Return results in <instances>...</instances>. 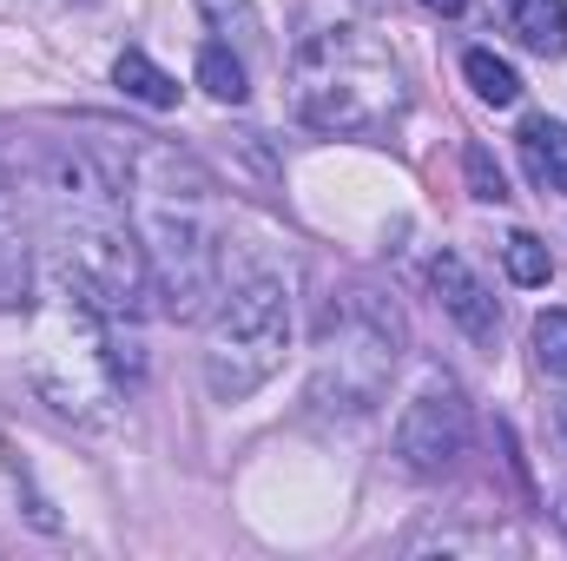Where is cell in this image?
<instances>
[{
  "mask_svg": "<svg viewBox=\"0 0 567 561\" xmlns=\"http://www.w3.org/2000/svg\"><path fill=\"white\" fill-rule=\"evenodd\" d=\"M113 80H120V93H126V100H140V106H152V113H172V106H178V80H172L165 67H152L140 47H126V53H120Z\"/></svg>",
  "mask_w": 567,
  "mask_h": 561,
  "instance_id": "7c38bea8",
  "label": "cell"
},
{
  "mask_svg": "<svg viewBox=\"0 0 567 561\" xmlns=\"http://www.w3.org/2000/svg\"><path fill=\"white\" fill-rule=\"evenodd\" d=\"M468 449V404L449 377H423V390L396 417V462L410 476H449Z\"/></svg>",
  "mask_w": 567,
  "mask_h": 561,
  "instance_id": "52a82bcc",
  "label": "cell"
},
{
  "mask_svg": "<svg viewBox=\"0 0 567 561\" xmlns=\"http://www.w3.org/2000/svg\"><path fill=\"white\" fill-rule=\"evenodd\" d=\"M462 73H468L475 100H488V106H515V100H522V73H515L502 53H488V47H468V53H462Z\"/></svg>",
  "mask_w": 567,
  "mask_h": 561,
  "instance_id": "4fadbf2b",
  "label": "cell"
},
{
  "mask_svg": "<svg viewBox=\"0 0 567 561\" xmlns=\"http://www.w3.org/2000/svg\"><path fill=\"white\" fill-rule=\"evenodd\" d=\"M535 357L548 377H567V310H542L535 317Z\"/></svg>",
  "mask_w": 567,
  "mask_h": 561,
  "instance_id": "e0dca14e",
  "label": "cell"
},
{
  "mask_svg": "<svg viewBox=\"0 0 567 561\" xmlns=\"http://www.w3.org/2000/svg\"><path fill=\"white\" fill-rule=\"evenodd\" d=\"M27 304H33L27 384L40 390V404L53 417L80 422V429L120 422V404L145 370L140 344H126V324L80 284V272L60 252L40 258V278H33Z\"/></svg>",
  "mask_w": 567,
  "mask_h": 561,
  "instance_id": "7a4b0ae2",
  "label": "cell"
},
{
  "mask_svg": "<svg viewBox=\"0 0 567 561\" xmlns=\"http://www.w3.org/2000/svg\"><path fill=\"white\" fill-rule=\"evenodd\" d=\"M198 86H205V93H212L218 106H238V100L251 93V86H245V60H238V53H231L225 40L198 53Z\"/></svg>",
  "mask_w": 567,
  "mask_h": 561,
  "instance_id": "5bb4252c",
  "label": "cell"
},
{
  "mask_svg": "<svg viewBox=\"0 0 567 561\" xmlns=\"http://www.w3.org/2000/svg\"><path fill=\"white\" fill-rule=\"evenodd\" d=\"M508 27L542 60H561L567 53V0H508Z\"/></svg>",
  "mask_w": 567,
  "mask_h": 561,
  "instance_id": "8fae6325",
  "label": "cell"
},
{
  "mask_svg": "<svg viewBox=\"0 0 567 561\" xmlns=\"http://www.w3.org/2000/svg\"><path fill=\"white\" fill-rule=\"evenodd\" d=\"M198 13L225 33V47H231V40H238V47L258 40V7H251V0H198Z\"/></svg>",
  "mask_w": 567,
  "mask_h": 561,
  "instance_id": "2e32d148",
  "label": "cell"
},
{
  "mask_svg": "<svg viewBox=\"0 0 567 561\" xmlns=\"http://www.w3.org/2000/svg\"><path fill=\"white\" fill-rule=\"evenodd\" d=\"M522 165H528L535 192H548V198H567V126H561V120L535 113V120L522 126Z\"/></svg>",
  "mask_w": 567,
  "mask_h": 561,
  "instance_id": "9c48e42d",
  "label": "cell"
},
{
  "mask_svg": "<svg viewBox=\"0 0 567 561\" xmlns=\"http://www.w3.org/2000/svg\"><path fill=\"white\" fill-rule=\"evenodd\" d=\"M429 290H435V304L455 317V330H462L468 344L495 350V337H502V304H495L488 284L475 278V265H468L462 252H435V258H429Z\"/></svg>",
  "mask_w": 567,
  "mask_h": 561,
  "instance_id": "ba28073f",
  "label": "cell"
},
{
  "mask_svg": "<svg viewBox=\"0 0 567 561\" xmlns=\"http://www.w3.org/2000/svg\"><path fill=\"white\" fill-rule=\"evenodd\" d=\"M462 165H468V192H475L482 205H502V198H508V185H502V172H495V159H488L482 145H468Z\"/></svg>",
  "mask_w": 567,
  "mask_h": 561,
  "instance_id": "ac0fdd59",
  "label": "cell"
},
{
  "mask_svg": "<svg viewBox=\"0 0 567 561\" xmlns=\"http://www.w3.org/2000/svg\"><path fill=\"white\" fill-rule=\"evenodd\" d=\"M429 13H442V20H455V13H462V7H468V0H423Z\"/></svg>",
  "mask_w": 567,
  "mask_h": 561,
  "instance_id": "d6986e66",
  "label": "cell"
},
{
  "mask_svg": "<svg viewBox=\"0 0 567 561\" xmlns=\"http://www.w3.org/2000/svg\"><path fill=\"white\" fill-rule=\"evenodd\" d=\"M47 252H60L120 324H140L145 297H158L140 232L126 225L120 178H113V165L100 172L86 152H66L53 165V245Z\"/></svg>",
  "mask_w": 567,
  "mask_h": 561,
  "instance_id": "3957f363",
  "label": "cell"
},
{
  "mask_svg": "<svg viewBox=\"0 0 567 561\" xmlns=\"http://www.w3.org/2000/svg\"><path fill=\"white\" fill-rule=\"evenodd\" d=\"M502 265H508L515 284H548L555 278V258H548V245H542L535 232H508V238H502Z\"/></svg>",
  "mask_w": 567,
  "mask_h": 561,
  "instance_id": "9a60e30c",
  "label": "cell"
},
{
  "mask_svg": "<svg viewBox=\"0 0 567 561\" xmlns=\"http://www.w3.org/2000/svg\"><path fill=\"white\" fill-rule=\"evenodd\" d=\"M33 297V258L20 245V212H13V185L0 172V310H20Z\"/></svg>",
  "mask_w": 567,
  "mask_h": 561,
  "instance_id": "30bf717a",
  "label": "cell"
},
{
  "mask_svg": "<svg viewBox=\"0 0 567 561\" xmlns=\"http://www.w3.org/2000/svg\"><path fill=\"white\" fill-rule=\"evenodd\" d=\"M290 80H297V113L317 133H343V140L383 133L403 113V73H396L390 47L350 20L310 27L290 53Z\"/></svg>",
  "mask_w": 567,
  "mask_h": 561,
  "instance_id": "277c9868",
  "label": "cell"
},
{
  "mask_svg": "<svg viewBox=\"0 0 567 561\" xmlns=\"http://www.w3.org/2000/svg\"><path fill=\"white\" fill-rule=\"evenodd\" d=\"M120 198L133 205V232L152 265V290L158 304L192 324L205 317V304L218 297V272H225V225H218V185L212 172L165 140L126 133L120 140Z\"/></svg>",
  "mask_w": 567,
  "mask_h": 561,
  "instance_id": "6da1fadb",
  "label": "cell"
},
{
  "mask_svg": "<svg viewBox=\"0 0 567 561\" xmlns=\"http://www.w3.org/2000/svg\"><path fill=\"white\" fill-rule=\"evenodd\" d=\"M284 350H290V290H284V278L231 284L212 310V330H205V390L218 404L258 397L284 370Z\"/></svg>",
  "mask_w": 567,
  "mask_h": 561,
  "instance_id": "8992f818",
  "label": "cell"
},
{
  "mask_svg": "<svg viewBox=\"0 0 567 561\" xmlns=\"http://www.w3.org/2000/svg\"><path fill=\"white\" fill-rule=\"evenodd\" d=\"M403 357V317L377 290H350L323 310V344L310 370V404L330 417H370L396 377Z\"/></svg>",
  "mask_w": 567,
  "mask_h": 561,
  "instance_id": "5b68a950",
  "label": "cell"
}]
</instances>
